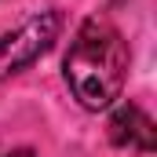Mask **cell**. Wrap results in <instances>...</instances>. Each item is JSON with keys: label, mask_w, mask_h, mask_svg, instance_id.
<instances>
[{"label": "cell", "mask_w": 157, "mask_h": 157, "mask_svg": "<svg viewBox=\"0 0 157 157\" xmlns=\"http://www.w3.org/2000/svg\"><path fill=\"white\" fill-rule=\"evenodd\" d=\"M62 73L84 110L113 106L128 80V44L110 18H84L62 59Z\"/></svg>", "instance_id": "6da1fadb"}, {"label": "cell", "mask_w": 157, "mask_h": 157, "mask_svg": "<svg viewBox=\"0 0 157 157\" xmlns=\"http://www.w3.org/2000/svg\"><path fill=\"white\" fill-rule=\"evenodd\" d=\"M4 157H37L29 146H22V150H11V154H4Z\"/></svg>", "instance_id": "277c9868"}, {"label": "cell", "mask_w": 157, "mask_h": 157, "mask_svg": "<svg viewBox=\"0 0 157 157\" xmlns=\"http://www.w3.org/2000/svg\"><path fill=\"white\" fill-rule=\"evenodd\" d=\"M59 29H62V15L59 11H40L29 22H22L15 33H4L0 37V80L29 70L59 40Z\"/></svg>", "instance_id": "7a4b0ae2"}, {"label": "cell", "mask_w": 157, "mask_h": 157, "mask_svg": "<svg viewBox=\"0 0 157 157\" xmlns=\"http://www.w3.org/2000/svg\"><path fill=\"white\" fill-rule=\"evenodd\" d=\"M110 143L121 146V150H132V154H154L157 146V128L150 113L135 102H121L110 117Z\"/></svg>", "instance_id": "3957f363"}]
</instances>
